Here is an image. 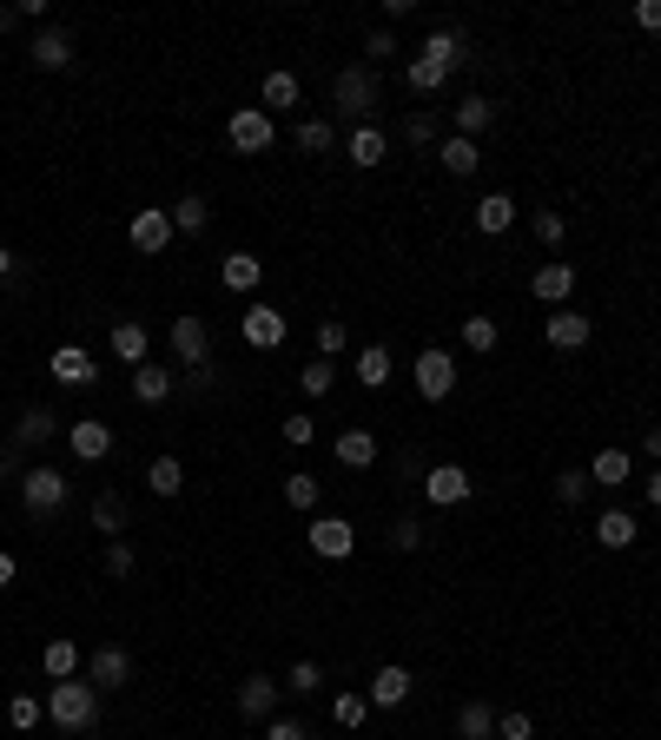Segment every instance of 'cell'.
<instances>
[{"label": "cell", "mask_w": 661, "mask_h": 740, "mask_svg": "<svg viewBox=\"0 0 661 740\" xmlns=\"http://www.w3.org/2000/svg\"><path fill=\"white\" fill-rule=\"evenodd\" d=\"M66 489H73V476H66V469L34 463V469L21 476V503H27V516H34V523H47V516H60V510H66Z\"/></svg>", "instance_id": "obj_4"}, {"label": "cell", "mask_w": 661, "mask_h": 740, "mask_svg": "<svg viewBox=\"0 0 661 740\" xmlns=\"http://www.w3.org/2000/svg\"><path fill=\"white\" fill-rule=\"evenodd\" d=\"M351 351V331H345V317H324L317 324V358H330V364H338Z\"/></svg>", "instance_id": "obj_42"}, {"label": "cell", "mask_w": 661, "mask_h": 740, "mask_svg": "<svg viewBox=\"0 0 661 740\" xmlns=\"http://www.w3.org/2000/svg\"><path fill=\"white\" fill-rule=\"evenodd\" d=\"M87 681H93L100 694H113V688H126V681H133V654H126L120 641H107V648H93V654H87Z\"/></svg>", "instance_id": "obj_11"}, {"label": "cell", "mask_w": 661, "mask_h": 740, "mask_svg": "<svg viewBox=\"0 0 661 740\" xmlns=\"http://www.w3.org/2000/svg\"><path fill=\"white\" fill-rule=\"evenodd\" d=\"M298 152H330V146H338V126H330V120H298Z\"/></svg>", "instance_id": "obj_37"}, {"label": "cell", "mask_w": 661, "mask_h": 740, "mask_svg": "<svg viewBox=\"0 0 661 740\" xmlns=\"http://www.w3.org/2000/svg\"><path fill=\"white\" fill-rule=\"evenodd\" d=\"M390 377H397L390 351H384V344H364V351H358V384H364V390H384Z\"/></svg>", "instance_id": "obj_32"}, {"label": "cell", "mask_w": 661, "mask_h": 740, "mask_svg": "<svg viewBox=\"0 0 661 740\" xmlns=\"http://www.w3.org/2000/svg\"><path fill=\"white\" fill-rule=\"evenodd\" d=\"M8 720H14V733H34V727L47 720V701H34V694H14V701H8Z\"/></svg>", "instance_id": "obj_43"}, {"label": "cell", "mask_w": 661, "mask_h": 740, "mask_svg": "<svg viewBox=\"0 0 661 740\" xmlns=\"http://www.w3.org/2000/svg\"><path fill=\"white\" fill-rule=\"evenodd\" d=\"M14 14H21V8H0V34H8V27H14Z\"/></svg>", "instance_id": "obj_60"}, {"label": "cell", "mask_w": 661, "mask_h": 740, "mask_svg": "<svg viewBox=\"0 0 661 740\" xmlns=\"http://www.w3.org/2000/svg\"><path fill=\"white\" fill-rule=\"evenodd\" d=\"M628 21H635L641 34H661V0H635V8H628Z\"/></svg>", "instance_id": "obj_52"}, {"label": "cell", "mask_w": 661, "mask_h": 740, "mask_svg": "<svg viewBox=\"0 0 661 740\" xmlns=\"http://www.w3.org/2000/svg\"><path fill=\"white\" fill-rule=\"evenodd\" d=\"M457 66H463V34H457V27H431V34H424V53L410 60L403 79H410V93H444Z\"/></svg>", "instance_id": "obj_1"}, {"label": "cell", "mask_w": 661, "mask_h": 740, "mask_svg": "<svg viewBox=\"0 0 661 740\" xmlns=\"http://www.w3.org/2000/svg\"><path fill=\"white\" fill-rule=\"evenodd\" d=\"M265 740H311V727H304V720H278V714H272V720H265Z\"/></svg>", "instance_id": "obj_55"}, {"label": "cell", "mask_w": 661, "mask_h": 740, "mask_svg": "<svg viewBox=\"0 0 661 740\" xmlns=\"http://www.w3.org/2000/svg\"><path fill=\"white\" fill-rule=\"evenodd\" d=\"M635 536H641V529H635L628 510H602V516H596V542H602V549H628Z\"/></svg>", "instance_id": "obj_35"}, {"label": "cell", "mask_w": 661, "mask_h": 740, "mask_svg": "<svg viewBox=\"0 0 661 740\" xmlns=\"http://www.w3.org/2000/svg\"><path fill=\"white\" fill-rule=\"evenodd\" d=\"M173 358L186 371L212 364V331H205V317H173Z\"/></svg>", "instance_id": "obj_13"}, {"label": "cell", "mask_w": 661, "mask_h": 740, "mask_svg": "<svg viewBox=\"0 0 661 740\" xmlns=\"http://www.w3.org/2000/svg\"><path fill=\"white\" fill-rule=\"evenodd\" d=\"M510 225H516V199H510V192H489V199H476V231H483V238L510 231Z\"/></svg>", "instance_id": "obj_26"}, {"label": "cell", "mask_w": 661, "mask_h": 740, "mask_svg": "<svg viewBox=\"0 0 661 740\" xmlns=\"http://www.w3.org/2000/svg\"><path fill=\"white\" fill-rule=\"evenodd\" d=\"M437 159H444V173H457V179H470V173L483 166V152H476V139H457V133H450V139L437 146Z\"/></svg>", "instance_id": "obj_31"}, {"label": "cell", "mask_w": 661, "mask_h": 740, "mask_svg": "<svg viewBox=\"0 0 661 740\" xmlns=\"http://www.w3.org/2000/svg\"><path fill=\"white\" fill-rule=\"evenodd\" d=\"M628 469H635V456H628V450H602V456L589 463V482H596V489H622V482H628Z\"/></svg>", "instance_id": "obj_34"}, {"label": "cell", "mask_w": 661, "mask_h": 740, "mask_svg": "<svg viewBox=\"0 0 661 740\" xmlns=\"http://www.w3.org/2000/svg\"><path fill=\"white\" fill-rule=\"evenodd\" d=\"M317 688H324V668H317V662H291L285 694H298V701H304V694H317Z\"/></svg>", "instance_id": "obj_44"}, {"label": "cell", "mask_w": 661, "mask_h": 740, "mask_svg": "<svg viewBox=\"0 0 661 740\" xmlns=\"http://www.w3.org/2000/svg\"><path fill=\"white\" fill-rule=\"evenodd\" d=\"M47 720L60 727V733H87V727H100V688L79 675V681H53L47 688Z\"/></svg>", "instance_id": "obj_2"}, {"label": "cell", "mask_w": 661, "mask_h": 740, "mask_svg": "<svg viewBox=\"0 0 661 740\" xmlns=\"http://www.w3.org/2000/svg\"><path fill=\"white\" fill-rule=\"evenodd\" d=\"M113 358L133 364V371L152 364V331H146V324H133V317H120V324H113Z\"/></svg>", "instance_id": "obj_21"}, {"label": "cell", "mask_w": 661, "mask_h": 740, "mask_svg": "<svg viewBox=\"0 0 661 740\" xmlns=\"http://www.w3.org/2000/svg\"><path fill=\"white\" fill-rule=\"evenodd\" d=\"M424 503H431V510L470 503V469H463V463H431V469H424Z\"/></svg>", "instance_id": "obj_8"}, {"label": "cell", "mask_w": 661, "mask_h": 740, "mask_svg": "<svg viewBox=\"0 0 661 740\" xmlns=\"http://www.w3.org/2000/svg\"><path fill=\"white\" fill-rule=\"evenodd\" d=\"M457 733H463V740H489V733H496L489 701H463V707H457Z\"/></svg>", "instance_id": "obj_36"}, {"label": "cell", "mask_w": 661, "mask_h": 740, "mask_svg": "<svg viewBox=\"0 0 661 740\" xmlns=\"http://www.w3.org/2000/svg\"><path fill=\"white\" fill-rule=\"evenodd\" d=\"M410 688H417V681H410V668H397V662H390V668H377V675H371L364 701H371V707H403V701H410Z\"/></svg>", "instance_id": "obj_18"}, {"label": "cell", "mask_w": 661, "mask_h": 740, "mask_svg": "<svg viewBox=\"0 0 661 740\" xmlns=\"http://www.w3.org/2000/svg\"><path fill=\"white\" fill-rule=\"evenodd\" d=\"M648 503H654V510H661V469H654V476H648Z\"/></svg>", "instance_id": "obj_58"}, {"label": "cell", "mask_w": 661, "mask_h": 740, "mask_svg": "<svg viewBox=\"0 0 661 740\" xmlns=\"http://www.w3.org/2000/svg\"><path fill=\"white\" fill-rule=\"evenodd\" d=\"M410 377H417V397H424V403H444V397L457 390V358L431 344V351H417V364H410Z\"/></svg>", "instance_id": "obj_6"}, {"label": "cell", "mask_w": 661, "mask_h": 740, "mask_svg": "<svg viewBox=\"0 0 661 740\" xmlns=\"http://www.w3.org/2000/svg\"><path fill=\"white\" fill-rule=\"evenodd\" d=\"M133 562H139V555H133V542H126V536H120V542H107V575H113V582H120V575H133Z\"/></svg>", "instance_id": "obj_49"}, {"label": "cell", "mask_w": 661, "mask_h": 740, "mask_svg": "<svg viewBox=\"0 0 661 740\" xmlns=\"http://www.w3.org/2000/svg\"><path fill=\"white\" fill-rule=\"evenodd\" d=\"M133 523V510H126V497H120V489H100V497H93V529L107 536V542H120V529Z\"/></svg>", "instance_id": "obj_25"}, {"label": "cell", "mask_w": 661, "mask_h": 740, "mask_svg": "<svg viewBox=\"0 0 661 740\" xmlns=\"http://www.w3.org/2000/svg\"><path fill=\"white\" fill-rule=\"evenodd\" d=\"M0 589H14V555L0 549Z\"/></svg>", "instance_id": "obj_57"}, {"label": "cell", "mask_w": 661, "mask_h": 740, "mask_svg": "<svg viewBox=\"0 0 661 740\" xmlns=\"http://www.w3.org/2000/svg\"><path fill=\"white\" fill-rule=\"evenodd\" d=\"M641 450H648V456H654V469H661V424H654V430L641 437Z\"/></svg>", "instance_id": "obj_56"}, {"label": "cell", "mask_w": 661, "mask_h": 740, "mask_svg": "<svg viewBox=\"0 0 661 740\" xmlns=\"http://www.w3.org/2000/svg\"><path fill=\"white\" fill-rule=\"evenodd\" d=\"M529 225H536V244H549V252L569 238V218L562 212H529Z\"/></svg>", "instance_id": "obj_46"}, {"label": "cell", "mask_w": 661, "mask_h": 740, "mask_svg": "<svg viewBox=\"0 0 661 740\" xmlns=\"http://www.w3.org/2000/svg\"><path fill=\"white\" fill-rule=\"evenodd\" d=\"M133 397L139 403H165L173 397V364H139L133 371Z\"/></svg>", "instance_id": "obj_29"}, {"label": "cell", "mask_w": 661, "mask_h": 740, "mask_svg": "<svg viewBox=\"0 0 661 740\" xmlns=\"http://www.w3.org/2000/svg\"><path fill=\"white\" fill-rule=\"evenodd\" d=\"M496 740H536V720L529 714H496Z\"/></svg>", "instance_id": "obj_48"}, {"label": "cell", "mask_w": 661, "mask_h": 740, "mask_svg": "<svg viewBox=\"0 0 661 740\" xmlns=\"http://www.w3.org/2000/svg\"><path fill=\"white\" fill-rule=\"evenodd\" d=\"M40 668H47V681H79L87 654H79V641H73V635H53V641L40 648Z\"/></svg>", "instance_id": "obj_17"}, {"label": "cell", "mask_w": 661, "mask_h": 740, "mask_svg": "<svg viewBox=\"0 0 661 740\" xmlns=\"http://www.w3.org/2000/svg\"><path fill=\"white\" fill-rule=\"evenodd\" d=\"M311 437H317V417H304V410H298V417H285V443H298V450H304Z\"/></svg>", "instance_id": "obj_53"}, {"label": "cell", "mask_w": 661, "mask_h": 740, "mask_svg": "<svg viewBox=\"0 0 661 740\" xmlns=\"http://www.w3.org/2000/svg\"><path fill=\"white\" fill-rule=\"evenodd\" d=\"M238 331H245V344H252V351H278L291 324L278 317V304H252V311L238 317Z\"/></svg>", "instance_id": "obj_12"}, {"label": "cell", "mask_w": 661, "mask_h": 740, "mask_svg": "<svg viewBox=\"0 0 661 740\" xmlns=\"http://www.w3.org/2000/svg\"><path fill=\"white\" fill-rule=\"evenodd\" d=\"M542 338H549L556 351H583V344L596 338V317H589V311H575V304H562V311L542 317Z\"/></svg>", "instance_id": "obj_9"}, {"label": "cell", "mask_w": 661, "mask_h": 740, "mask_svg": "<svg viewBox=\"0 0 661 740\" xmlns=\"http://www.w3.org/2000/svg\"><path fill=\"white\" fill-rule=\"evenodd\" d=\"M384 152H390V139H384V126H351V139H345V159L358 173H371V166H384Z\"/></svg>", "instance_id": "obj_20"}, {"label": "cell", "mask_w": 661, "mask_h": 740, "mask_svg": "<svg viewBox=\"0 0 661 740\" xmlns=\"http://www.w3.org/2000/svg\"><path fill=\"white\" fill-rule=\"evenodd\" d=\"M330 384H338V364H330V358H311V364L298 371V390H304V397H330Z\"/></svg>", "instance_id": "obj_38"}, {"label": "cell", "mask_w": 661, "mask_h": 740, "mask_svg": "<svg viewBox=\"0 0 661 740\" xmlns=\"http://www.w3.org/2000/svg\"><path fill=\"white\" fill-rule=\"evenodd\" d=\"M496 338H503V331H496V317H463V351L489 358V351H496Z\"/></svg>", "instance_id": "obj_39"}, {"label": "cell", "mask_w": 661, "mask_h": 740, "mask_svg": "<svg viewBox=\"0 0 661 740\" xmlns=\"http://www.w3.org/2000/svg\"><path fill=\"white\" fill-rule=\"evenodd\" d=\"M278 694H285V688H278L272 675H245V681H238V714H245V720H272V714H278Z\"/></svg>", "instance_id": "obj_15"}, {"label": "cell", "mask_w": 661, "mask_h": 740, "mask_svg": "<svg viewBox=\"0 0 661 740\" xmlns=\"http://www.w3.org/2000/svg\"><path fill=\"white\" fill-rule=\"evenodd\" d=\"M364 714H371L364 694H338V701H330V720H338V727H364Z\"/></svg>", "instance_id": "obj_47"}, {"label": "cell", "mask_w": 661, "mask_h": 740, "mask_svg": "<svg viewBox=\"0 0 661 740\" xmlns=\"http://www.w3.org/2000/svg\"><path fill=\"white\" fill-rule=\"evenodd\" d=\"M457 139H483L489 126H496V106H489V93H470V100H457Z\"/></svg>", "instance_id": "obj_24"}, {"label": "cell", "mask_w": 661, "mask_h": 740, "mask_svg": "<svg viewBox=\"0 0 661 740\" xmlns=\"http://www.w3.org/2000/svg\"><path fill=\"white\" fill-rule=\"evenodd\" d=\"M390 542H397V549H424V523H417V516H397V523H390Z\"/></svg>", "instance_id": "obj_51"}, {"label": "cell", "mask_w": 661, "mask_h": 740, "mask_svg": "<svg viewBox=\"0 0 661 740\" xmlns=\"http://www.w3.org/2000/svg\"><path fill=\"white\" fill-rule=\"evenodd\" d=\"M431 139H437V120L431 113H410L403 120V146H431Z\"/></svg>", "instance_id": "obj_50"}, {"label": "cell", "mask_w": 661, "mask_h": 740, "mask_svg": "<svg viewBox=\"0 0 661 740\" xmlns=\"http://www.w3.org/2000/svg\"><path fill=\"white\" fill-rule=\"evenodd\" d=\"M126 238H133V252H165V244H173V212H165V205H146V212H133Z\"/></svg>", "instance_id": "obj_14"}, {"label": "cell", "mask_w": 661, "mask_h": 740, "mask_svg": "<svg viewBox=\"0 0 661 740\" xmlns=\"http://www.w3.org/2000/svg\"><path fill=\"white\" fill-rule=\"evenodd\" d=\"M317 497H324V482H317L311 469H298V476H285V503H291V510H317Z\"/></svg>", "instance_id": "obj_40"}, {"label": "cell", "mask_w": 661, "mask_h": 740, "mask_svg": "<svg viewBox=\"0 0 661 740\" xmlns=\"http://www.w3.org/2000/svg\"><path fill=\"white\" fill-rule=\"evenodd\" d=\"M53 437H66V424L53 417V410H47V403H34V410H27V417L14 424V443H21V450H40V443H53Z\"/></svg>", "instance_id": "obj_22"}, {"label": "cell", "mask_w": 661, "mask_h": 740, "mask_svg": "<svg viewBox=\"0 0 661 740\" xmlns=\"http://www.w3.org/2000/svg\"><path fill=\"white\" fill-rule=\"evenodd\" d=\"M0 278H14V252H8V244H0Z\"/></svg>", "instance_id": "obj_59"}, {"label": "cell", "mask_w": 661, "mask_h": 740, "mask_svg": "<svg viewBox=\"0 0 661 740\" xmlns=\"http://www.w3.org/2000/svg\"><path fill=\"white\" fill-rule=\"evenodd\" d=\"M219 278H225V291H259V278H265V265H259L252 252H225V265H219Z\"/></svg>", "instance_id": "obj_27"}, {"label": "cell", "mask_w": 661, "mask_h": 740, "mask_svg": "<svg viewBox=\"0 0 661 740\" xmlns=\"http://www.w3.org/2000/svg\"><path fill=\"white\" fill-rule=\"evenodd\" d=\"M27 53H34V66H40V73H66V66H73V34H60V27H40Z\"/></svg>", "instance_id": "obj_19"}, {"label": "cell", "mask_w": 661, "mask_h": 740, "mask_svg": "<svg viewBox=\"0 0 661 740\" xmlns=\"http://www.w3.org/2000/svg\"><path fill=\"white\" fill-rule=\"evenodd\" d=\"M66 450H73V463H107L113 456V424L107 417H73L66 424Z\"/></svg>", "instance_id": "obj_7"}, {"label": "cell", "mask_w": 661, "mask_h": 740, "mask_svg": "<svg viewBox=\"0 0 661 740\" xmlns=\"http://www.w3.org/2000/svg\"><path fill=\"white\" fill-rule=\"evenodd\" d=\"M589 489H596L589 469H562L556 476V503H589Z\"/></svg>", "instance_id": "obj_45"}, {"label": "cell", "mask_w": 661, "mask_h": 740, "mask_svg": "<svg viewBox=\"0 0 661 740\" xmlns=\"http://www.w3.org/2000/svg\"><path fill=\"white\" fill-rule=\"evenodd\" d=\"M338 463L345 469H371L377 463V437L371 430H338Z\"/></svg>", "instance_id": "obj_33"}, {"label": "cell", "mask_w": 661, "mask_h": 740, "mask_svg": "<svg viewBox=\"0 0 661 740\" xmlns=\"http://www.w3.org/2000/svg\"><path fill=\"white\" fill-rule=\"evenodd\" d=\"M47 377H53V384H66V390H87L100 371H93V358L79 351V344H60V351L47 358Z\"/></svg>", "instance_id": "obj_16"}, {"label": "cell", "mask_w": 661, "mask_h": 740, "mask_svg": "<svg viewBox=\"0 0 661 740\" xmlns=\"http://www.w3.org/2000/svg\"><path fill=\"white\" fill-rule=\"evenodd\" d=\"M225 146L245 152V159H252V152H272V146H278V120H272L265 106H238V113L225 120Z\"/></svg>", "instance_id": "obj_5"}, {"label": "cell", "mask_w": 661, "mask_h": 740, "mask_svg": "<svg viewBox=\"0 0 661 740\" xmlns=\"http://www.w3.org/2000/svg\"><path fill=\"white\" fill-rule=\"evenodd\" d=\"M304 542H311V555H324V562H345V555L358 549V529H351L345 516H311Z\"/></svg>", "instance_id": "obj_10"}, {"label": "cell", "mask_w": 661, "mask_h": 740, "mask_svg": "<svg viewBox=\"0 0 661 740\" xmlns=\"http://www.w3.org/2000/svg\"><path fill=\"white\" fill-rule=\"evenodd\" d=\"M259 100H265V113H272V106H278V113H291V106L304 100V87H298V73H285V66H278V73H265V87H259Z\"/></svg>", "instance_id": "obj_28"}, {"label": "cell", "mask_w": 661, "mask_h": 740, "mask_svg": "<svg viewBox=\"0 0 661 740\" xmlns=\"http://www.w3.org/2000/svg\"><path fill=\"white\" fill-rule=\"evenodd\" d=\"M384 106V87H377V73L358 60V66H345L338 79H330V113L338 120H351V126H371V113Z\"/></svg>", "instance_id": "obj_3"}, {"label": "cell", "mask_w": 661, "mask_h": 740, "mask_svg": "<svg viewBox=\"0 0 661 740\" xmlns=\"http://www.w3.org/2000/svg\"><path fill=\"white\" fill-rule=\"evenodd\" d=\"M146 489H152V497H179V489H186V463L179 456H152L146 463Z\"/></svg>", "instance_id": "obj_30"}, {"label": "cell", "mask_w": 661, "mask_h": 740, "mask_svg": "<svg viewBox=\"0 0 661 740\" xmlns=\"http://www.w3.org/2000/svg\"><path fill=\"white\" fill-rule=\"evenodd\" d=\"M529 291H536V304H549V311H562V304H569V291H575V272H569V265H536V278H529Z\"/></svg>", "instance_id": "obj_23"}, {"label": "cell", "mask_w": 661, "mask_h": 740, "mask_svg": "<svg viewBox=\"0 0 661 740\" xmlns=\"http://www.w3.org/2000/svg\"><path fill=\"white\" fill-rule=\"evenodd\" d=\"M212 225V205L199 199V192H186L179 205H173V231H205Z\"/></svg>", "instance_id": "obj_41"}, {"label": "cell", "mask_w": 661, "mask_h": 740, "mask_svg": "<svg viewBox=\"0 0 661 740\" xmlns=\"http://www.w3.org/2000/svg\"><path fill=\"white\" fill-rule=\"evenodd\" d=\"M397 53V40H390V27H377L371 40H364V66H377V60H390Z\"/></svg>", "instance_id": "obj_54"}]
</instances>
